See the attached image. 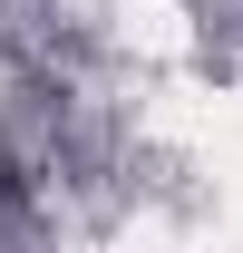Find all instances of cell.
Instances as JSON below:
<instances>
[{
  "label": "cell",
  "instance_id": "6da1fadb",
  "mask_svg": "<svg viewBox=\"0 0 243 253\" xmlns=\"http://www.w3.org/2000/svg\"><path fill=\"white\" fill-rule=\"evenodd\" d=\"M10 195H20V175H10V156H0V205H10Z\"/></svg>",
  "mask_w": 243,
  "mask_h": 253
}]
</instances>
